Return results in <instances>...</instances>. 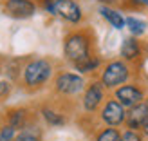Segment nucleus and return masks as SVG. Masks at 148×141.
Listing matches in <instances>:
<instances>
[{"instance_id":"obj_23","label":"nucleus","mask_w":148,"mask_h":141,"mask_svg":"<svg viewBox=\"0 0 148 141\" xmlns=\"http://www.w3.org/2000/svg\"><path fill=\"white\" fill-rule=\"evenodd\" d=\"M98 2L101 4V6H116V4H121L123 2V0H98Z\"/></svg>"},{"instance_id":"obj_5","label":"nucleus","mask_w":148,"mask_h":141,"mask_svg":"<svg viewBox=\"0 0 148 141\" xmlns=\"http://www.w3.org/2000/svg\"><path fill=\"white\" fill-rule=\"evenodd\" d=\"M112 96L125 109H130V107H134V105H137V103H141L143 100L148 98V87L143 81L132 80L128 83L117 87L116 91H112Z\"/></svg>"},{"instance_id":"obj_13","label":"nucleus","mask_w":148,"mask_h":141,"mask_svg":"<svg viewBox=\"0 0 148 141\" xmlns=\"http://www.w3.org/2000/svg\"><path fill=\"white\" fill-rule=\"evenodd\" d=\"M5 123H9L11 127H14L18 132L24 130L25 127H29V110L24 109V107L7 110V114H5Z\"/></svg>"},{"instance_id":"obj_4","label":"nucleus","mask_w":148,"mask_h":141,"mask_svg":"<svg viewBox=\"0 0 148 141\" xmlns=\"http://www.w3.org/2000/svg\"><path fill=\"white\" fill-rule=\"evenodd\" d=\"M53 87H54L56 94L65 96V98H74L78 94H83L85 87H87V80L79 72L60 71L53 78Z\"/></svg>"},{"instance_id":"obj_7","label":"nucleus","mask_w":148,"mask_h":141,"mask_svg":"<svg viewBox=\"0 0 148 141\" xmlns=\"http://www.w3.org/2000/svg\"><path fill=\"white\" fill-rule=\"evenodd\" d=\"M105 100H107V89L103 87L99 80H94L90 83H87L83 94H81V107L87 114H94L99 112Z\"/></svg>"},{"instance_id":"obj_14","label":"nucleus","mask_w":148,"mask_h":141,"mask_svg":"<svg viewBox=\"0 0 148 141\" xmlns=\"http://www.w3.org/2000/svg\"><path fill=\"white\" fill-rule=\"evenodd\" d=\"M74 67V71L76 72H79L81 76H87V74H94V72H99L101 71V67H103V60H101V56H98V54H90L87 58V60H83V62H79V63H76V65H72Z\"/></svg>"},{"instance_id":"obj_22","label":"nucleus","mask_w":148,"mask_h":141,"mask_svg":"<svg viewBox=\"0 0 148 141\" xmlns=\"http://www.w3.org/2000/svg\"><path fill=\"white\" fill-rule=\"evenodd\" d=\"M11 92H13V81L11 80H0V101L9 98Z\"/></svg>"},{"instance_id":"obj_17","label":"nucleus","mask_w":148,"mask_h":141,"mask_svg":"<svg viewBox=\"0 0 148 141\" xmlns=\"http://www.w3.org/2000/svg\"><path fill=\"white\" fill-rule=\"evenodd\" d=\"M94 141H121V130L116 127H103L98 130Z\"/></svg>"},{"instance_id":"obj_10","label":"nucleus","mask_w":148,"mask_h":141,"mask_svg":"<svg viewBox=\"0 0 148 141\" xmlns=\"http://www.w3.org/2000/svg\"><path fill=\"white\" fill-rule=\"evenodd\" d=\"M53 14L72 25H78L83 22V9L76 0H54Z\"/></svg>"},{"instance_id":"obj_18","label":"nucleus","mask_w":148,"mask_h":141,"mask_svg":"<svg viewBox=\"0 0 148 141\" xmlns=\"http://www.w3.org/2000/svg\"><path fill=\"white\" fill-rule=\"evenodd\" d=\"M14 141H42V138H40V132L36 130V127L29 125V127H25L24 130L18 132Z\"/></svg>"},{"instance_id":"obj_19","label":"nucleus","mask_w":148,"mask_h":141,"mask_svg":"<svg viewBox=\"0 0 148 141\" xmlns=\"http://www.w3.org/2000/svg\"><path fill=\"white\" fill-rule=\"evenodd\" d=\"M16 134H18V130L14 127H11L9 123H4L0 127V141H14Z\"/></svg>"},{"instance_id":"obj_24","label":"nucleus","mask_w":148,"mask_h":141,"mask_svg":"<svg viewBox=\"0 0 148 141\" xmlns=\"http://www.w3.org/2000/svg\"><path fill=\"white\" fill-rule=\"evenodd\" d=\"M141 132H143V134H145V138L148 139V120H146V123H145V127L141 129Z\"/></svg>"},{"instance_id":"obj_6","label":"nucleus","mask_w":148,"mask_h":141,"mask_svg":"<svg viewBox=\"0 0 148 141\" xmlns=\"http://www.w3.org/2000/svg\"><path fill=\"white\" fill-rule=\"evenodd\" d=\"M98 114H99V121L105 125V127L119 129L125 125V120H127V109H125L114 96H110V98L105 100V103L101 105Z\"/></svg>"},{"instance_id":"obj_9","label":"nucleus","mask_w":148,"mask_h":141,"mask_svg":"<svg viewBox=\"0 0 148 141\" xmlns=\"http://www.w3.org/2000/svg\"><path fill=\"white\" fill-rule=\"evenodd\" d=\"M2 9L9 18L14 20H27L33 18L38 11V4L34 0H4Z\"/></svg>"},{"instance_id":"obj_16","label":"nucleus","mask_w":148,"mask_h":141,"mask_svg":"<svg viewBox=\"0 0 148 141\" xmlns=\"http://www.w3.org/2000/svg\"><path fill=\"white\" fill-rule=\"evenodd\" d=\"M40 114H42V118L45 120V123L49 127H63V125L67 123V118H65L63 112H58V110L51 109V107H42Z\"/></svg>"},{"instance_id":"obj_12","label":"nucleus","mask_w":148,"mask_h":141,"mask_svg":"<svg viewBox=\"0 0 148 141\" xmlns=\"http://www.w3.org/2000/svg\"><path fill=\"white\" fill-rule=\"evenodd\" d=\"M98 13L101 14V18L105 20L110 27L117 29V31H123L125 29V20H127V17H125L119 9H116L112 6H99Z\"/></svg>"},{"instance_id":"obj_20","label":"nucleus","mask_w":148,"mask_h":141,"mask_svg":"<svg viewBox=\"0 0 148 141\" xmlns=\"http://www.w3.org/2000/svg\"><path fill=\"white\" fill-rule=\"evenodd\" d=\"M121 141H146L145 134L141 130H130V129H125L121 132Z\"/></svg>"},{"instance_id":"obj_21","label":"nucleus","mask_w":148,"mask_h":141,"mask_svg":"<svg viewBox=\"0 0 148 141\" xmlns=\"http://www.w3.org/2000/svg\"><path fill=\"white\" fill-rule=\"evenodd\" d=\"M123 6L127 9L145 11V9H148V0H123Z\"/></svg>"},{"instance_id":"obj_2","label":"nucleus","mask_w":148,"mask_h":141,"mask_svg":"<svg viewBox=\"0 0 148 141\" xmlns=\"http://www.w3.org/2000/svg\"><path fill=\"white\" fill-rule=\"evenodd\" d=\"M54 78V62L49 58H31L22 71V85L27 91H40Z\"/></svg>"},{"instance_id":"obj_1","label":"nucleus","mask_w":148,"mask_h":141,"mask_svg":"<svg viewBox=\"0 0 148 141\" xmlns=\"http://www.w3.org/2000/svg\"><path fill=\"white\" fill-rule=\"evenodd\" d=\"M94 54V36L88 29H74L63 38V56L71 65L87 60Z\"/></svg>"},{"instance_id":"obj_8","label":"nucleus","mask_w":148,"mask_h":141,"mask_svg":"<svg viewBox=\"0 0 148 141\" xmlns=\"http://www.w3.org/2000/svg\"><path fill=\"white\" fill-rule=\"evenodd\" d=\"M119 58L125 60L127 63L139 67V63L143 62L145 58V42H141V38H136V36H125L121 40L119 45Z\"/></svg>"},{"instance_id":"obj_11","label":"nucleus","mask_w":148,"mask_h":141,"mask_svg":"<svg viewBox=\"0 0 148 141\" xmlns=\"http://www.w3.org/2000/svg\"><path fill=\"white\" fill-rule=\"evenodd\" d=\"M148 120V98L141 103L127 109V120H125V129L130 130H141Z\"/></svg>"},{"instance_id":"obj_25","label":"nucleus","mask_w":148,"mask_h":141,"mask_svg":"<svg viewBox=\"0 0 148 141\" xmlns=\"http://www.w3.org/2000/svg\"><path fill=\"white\" fill-rule=\"evenodd\" d=\"M145 56H148V42H145Z\"/></svg>"},{"instance_id":"obj_15","label":"nucleus","mask_w":148,"mask_h":141,"mask_svg":"<svg viewBox=\"0 0 148 141\" xmlns=\"http://www.w3.org/2000/svg\"><path fill=\"white\" fill-rule=\"evenodd\" d=\"M125 29L128 31L130 36H136V38H143V36L148 33V22L134 17V14H128L127 20H125Z\"/></svg>"},{"instance_id":"obj_3","label":"nucleus","mask_w":148,"mask_h":141,"mask_svg":"<svg viewBox=\"0 0 148 141\" xmlns=\"http://www.w3.org/2000/svg\"><path fill=\"white\" fill-rule=\"evenodd\" d=\"M137 76V67L127 63L121 58L110 60L107 63H103V67L99 71V81L107 91H116L117 87H121L125 83H128Z\"/></svg>"}]
</instances>
